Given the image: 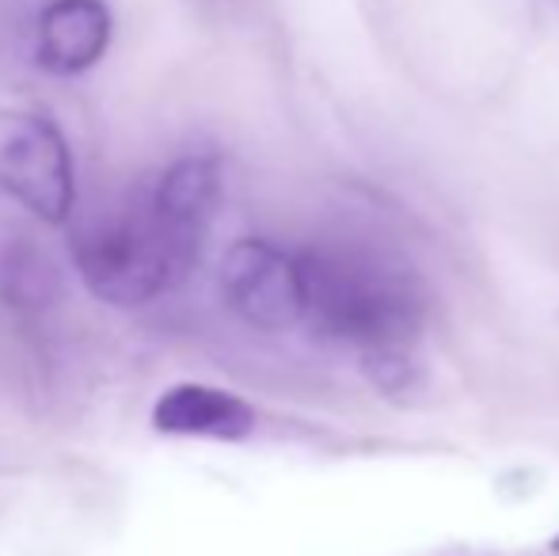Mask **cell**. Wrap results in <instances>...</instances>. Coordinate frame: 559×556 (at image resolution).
I'll use <instances>...</instances> for the list:
<instances>
[{
	"label": "cell",
	"mask_w": 559,
	"mask_h": 556,
	"mask_svg": "<svg viewBox=\"0 0 559 556\" xmlns=\"http://www.w3.org/2000/svg\"><path fill=\"white\" fill-rule=\"evenodd\" d=\"M301 256L305 324L317 335L366 351L369 358L400 355L423 328V294L392 263L366 252Z\"/></svg>",
	"instance_id": "1"
},
{
	"label": "cell",
	"mask_w": 559,
	"mask_h": 556,
	"mask_svg": "<svg viewBox=\"0 0 559 556\" xmlns=\"http://www.w3.org/2000/svg\"><path fill=\"white\" fill-rule=\"evenodd\" d=\"M69 256L99 301L138 309L183 286L199 268L202 245L164 222L148 191H141L118 210L76 225L69 237Z\"/></svg>",
	"instance_id": "2"
},
{
	"label": "cell",
	"mask_w": 559,
	"mask_h": 556,
	"mask_svg": "<svg viewBox=\"0 0 559 556\" xmlns=\"http://www.w3.org/2000/svg\"><path fill=\"white\" fill-rule=\"evenodd\" d=\"M0 191L43 222H69L76 206L73 153L50 115L0 111Z\"/></svg>",
	"instance_id": "3"
},
{
	"label": "cell",
	"mask_w": 559,
	"mask_h": 556,
	"mask_svg": "<svg viewBox=\"0 0 559 556\" xmlns=\"http://www.w3.org/2000/svg\"><path fill=\"white\" fill-rule=\"evenodd\" d=\"M222 294L228 309L263 332L305 324L301 256L274 240L243 237L222 260Z\"/></svg>",
	"instance_id": "4"
},
{
	"label": "cell",
	"mask_w": 559,
	"mask_h": 556,
	"mask_svg": "<svg viewBox=\"0 0 559 556\" xmlns=\"http://www.w3.org/2000/svg\"><path fill=\"white\" fill-rule=\"evenodd\" d=\"M115 35L104 0H50L35 27V61L53 76H81L107 54Z\"/></svg>",
	"instance_id": "5"
},
{
	"label": "cell",
	"mask_w": 559,
	"mask_h": 556,
	"mask_svg": "<svg viewBox=\"0 0 559 556\" xmlns=\"http://www.w3.org/2000/svg\"><path fill=\"white\" fill-rule=\"evenodd\" d=\"M153 427L171 438H214V442H240L255 430V409L243 397L217 386L179 381L164 389L153 404Z\"/></svg>",
	"instance_id": "6"
},
{
	"label": "cell",
	"mask_w": 559,
	"mask_h": 556,
	"mask_svg": "<svg viewBox=\"0 0 559 556\" xmlns=\"http://www.w3.org/2000/svg\"><path fill=\"white\" fill-rule=\"evenodd\" d=\"M148 199L160 210L164 222L176 225L187 240L206 245L210 229H214V217L225 199L222 164H217V156H206V153L179 156V161L148 187Z\"/></svg>",
	"instance_id": "7"
},
{
	"label": "cell",
	"mask_w": 559,
	"mask_h": 556,
	"mask_svg": "<svg viewBox=\"0 0 559 556\" xmlns=\"http://www.w3.org/2000/svg\"><path fill=\"white\" fill-rule=\"evenodd\" d=\"M552 549H556V553H559V537H556V542H552Z\"/></svg>",
	"instance_id": "8"
}]
</instances>
